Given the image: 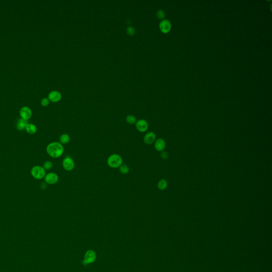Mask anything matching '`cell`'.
<instances>
[{
	"mask_svg": "<svg viewBox=\"0 0 272 272\" xmlns=\"http://www.w3.org/2000/svg\"><path fill=\"white\" fill-rule=\"evenodd\" d=\"M64 151V147L60 142H52L49 144L46 147L47 154L54 159L61 157L63 154Z\"/></svg>",
	"mask_w": 272,
	"mask_h": 272,
	"instance_id": "1",
	"label": "cell"
},
{
	"mask_svg": "<svg viewBox=\"0 0 272 272\" xmlns=\"http://www.w3.org/2000/svg\"><path fill=\"white\" fill-rule=\"evenodd\" d=\"M49 100L48 98H43L42 100H41V105L43 106L44 107H46V106H47L49 105Z\"/></svg>",
	"mask_w": 272,
	"mask_h": 272,
	"instance_id": "21",
	"label": "cell"
},
{
	"mask_svg": "<svg viewBox=\"0 0 272 272\" xmlns=\"http://www.w3.org/2000/svg\"><path fill=\"white\" fill-rule=\"evenodd\" d=\"M119 171L122 174H126L129 172V166L126 164H122L119 168Z\"/></svg>",
	"mask_w": 272,
	"mask_h": 272,
	"instance_id": "16",
	"label": "cell"
},
{
	"mask_svg": "<svg viewBox=\"0 0 272 272\" xmlns=\"http://www.w3.org/2000/svg\"><path fill=\"white\" fill-rule=\"evenodd\" d=\"M168 182L165 179H161L157 183V187L159 190H164L168 187Z\"/></svg>",
	"mask_w": 272,
	"mask_h": 272,
	"instance_id": "15",
	"label": "cell"
},
{
	"mask_svg": "<svg viewBox=\"0 0 272 272\" xmlns=\"http://www.w3.org/2000/svg\"><path fill=\"white\" fill-rule=\"evenodd\" d=\"M20 116L23 120H29L32 117V111L28 106H23L20 110Z\"/></svg>",
	"mask_w": 272,
	"mask_h": 272,
	"instance_id": "6",
	"label": "cell"
},
{
	"mask_svg": "<svg viewBox=\"0 0 272 272\" xmlns=\"http://www.w3.org/2000/svg\"><path fill=\"white\" fill-rule=\"evenodd\" d=\"M58 176L56 173L51 172L46 174L44 177L45 182L47 185H53L56 184L58 181Z\"/></svg>",
	"mask_w": 272,
	"mask_h": 272,
	"instance_id": "5",
	"label": "cell"
},
{
	"mask_svg": "<svg viewBox=\"0 0 272 272\" xmlns=\"http://www.w3.org/2000/svg\"><path fill=\"white\" fill-rule=\"evenodd\" d=\"M28 123V121L23 120V119H20L16 123V129L19 131H23V130L25 129L26 126Z\"/></svg>",
	"mask_w": 272,
	"mask_h": 272,
	"instance_id": "13",
	"label": "cell"
},
{
	"mask_svg": "<svg viewBox=\"0 0 272 272\" xmlns=\"http://www.w3.org/2000/svg\"><path fill=\"white\" fill-rule=\"evenodd\" d=\"M62 165L63 168L67 171H71L75 168V162L73 159L69 156L63 159Z\"/></svg>",
	"mask_w": 272,
	"mask_h": 272,
	"instance_id": "4",
	"label": "cell"
},
{
	"mask_svg": "<svg viewBox=\"0 0 272 272\" xmlns=\"http://www.w3.org/2000/svg\"><path fill=\"white\" fill-rule=\"evenodd\" d=\"M25 130L29 135H34L37 132V128L34 124L28 123L27 124Z\"/></svg>",
	"mask_w": 272,
	"mask_h": 272,
	"instance_id": "12",
	"label": "cell"
},
{
	"mask_svg": "<svg viewBox=\"0 0 272 272\" xmlns=\"http://www.w3.org/2000/svg\"><path fill=\"white\" fill-rule=\"evenodd\" d=\"M161 157L162 159H163L164 160L166 159L168 157V153L166 151H162V152H161Z\"/></svg>",
	"mask_w": 272,
	"mask_h": 272,
	"instance_id": "23",
	"label": "cell"
},
{
	"mask_svg": "<svg viewBox=\"0 0 272 272\" xmlns=\"http://www.w3.org/2000/svg\"><path fill=\"white\" fill-rule=\"evenodd\" d=\"M61 94L58 91H52L49 93L48 95V99L49 100L53 103L58 102L61 100Z\"/></svg>",
	"mask_w": 272,
	"mask_h": 272,
	"instance_id": "9",
	"label": "cell"
},
{
	"mask_svg": "<svg viewBox=\"0 0 272 272\" xmlns=\"http://www.w3.org/2000/svg\"><path fill=\"white\" fill-rule=\"evenodd\" d=\"M156 14H157V18L159 19H163L165 17V13L164 12V11L162 10H159L157 12Z\"/></svg>",
	"mask_w": 272,
	"mask_h": 272,
	"instance_id": "22",
	"label": "cell"
},
{
	"mask_svg": "<svg viewBox=\"0 0 272 272\" xmlns=\"http://www.w3.org/2000/svg\"><path fill=\"white\" fill-rule=\"evenodd\" d=\"M148 123L145 120L140 119L136 122V129L140 133H145L147 131L148 129Z\"/></svg>",
	"mask_w": 272,
	"mask_h": 272,
	"instance_id": "7",
	"label": "cell"
},
{
	"mask_svg": "<svg viewBox=\"0 0 272 272\" xmlns=\"http://www.w3.org/2000/svg\"><path fill=\"white\" fill-rule=\"evenodd\" d=\"M94 257H95V256H94V254H93L92 252L90 251V252L88 253L87 255L86 256L85 261L87 263L91 262L92 260H94Z\"/></svg>",
	"mask_w": 272,
	"mask_h": 272,
	"instance_id": "19",
	"label": "cell"
},
{
	"mask_svg": "<svg viewBox=\"0 0 272 272\" xmlns=\"http://www.w3.org/2000/svg\"><path fill=\"white\" fill-rule=\"evenodd\" d=\"M126 122L130 124H136V122H137L136 117L133 115H128V116H126Z\"/></svg>",
	"mask_w": 272,
	"mask_h": 272,
	"instance_id": "17",
	"label": "cell"
},
{
	"mask_svg": "<svg viewBox=\"0 0 272 272\" xmlns=\"http://www.w3.org/2000/svg\"><path fill=\"white\" fill-rule=\"evenodd\" d=\"M126 31L127 34L129 36H133L135 34V29L131 26L128 27L126 28Z\"/></svg>",
	"mask_w": 272,
	"mask_h": 272,
	"instance_id": "20",
	"label": "cell"
},
{
	"mask_svg": "<svg viewBox=\"0 0 272 272\" xmlns=\"http://www.w3.org/2000/svg\"><path fill=\"white\" fill-rule=\"evenodd\" d=\"M31 174L34 178L37 180H41L44 178L46 174V170L42 166H34L31 170Z\"/></svg>",
	"mask_w": 272,
	"mask_h": 272,
	"instance_id": "3",
	"label": "cell"
},
{
	"mask_svg": "<svg viewBox=\"0 0 272 272\" xmlns=\"http://www.w3.org/2000/svg\"><path fill=\"white\" fill-rule=\"evenodd\" d=\"M154 147L156 150L158 152L164 151L166 147V143L165 140L162 138H158L156 139L154 143Z\"/></svg>",
	"mask_w": 272,
	"mask_h": 272,
	"instance_id": "11",
	"label": "cell"
},
{
	"mask_svg": "<svg viewBox=\"0 0 272 272\" xmlns=\"http://www.w3.org/2000/svg\"><path fill=\"white\" fill-rule=\"evenodd\" d=\"M107 163L111 168H119L123 164V159L120 155L113 154L108 157Z\"/></svg>",
	"mask_w": 272,
	"mask_h": 272,
	"instance_id": "2",
	"label": "cell"
},
{
	"mask_svg": "<svg viewBox=\"0 0 272 272\" xmlns=\"http://www.w3.org/2000/svg\"><path fill=\"white\" fill-rule=\"evenodd\" d=\"M43 167V168L46 171V170H49L53 167V163L50 161H46L44 163Z\"/></svg>",
	"mask_w": 272,
	"mask_h": 272,
	"instance_id": "18",
	"label": "cell"
},
{
	"mask_svg": "<svg viewBox=\"0 0 272 272\" xmlns=\"http://www.w3.org/2000/svg\"><path fill=\"white\" fill-rule=\"evenodd\" d=\"M41 189H43V190H45L46 188H47V184L45 182H44V183H42L41 184Z\"/></svg>",
	"mask_w": 272,
	"mask_h": 272,
	"instance_id": "24",
	"label": "cell"
},
{
	"mask_svg": "<svg viewBox=\"0 0 272 272\" xmlns=\"http://www.w3.org/2000/svg\"><path fill=\"white\" fill-rule=\"evenodd\" d=\"M159 29L163 33H168L171 29V23L168 20H164L159 23Z\"/></svg>",
	"mask_w": 272,
	"mask_h": 272,
	"instance_id": "10",
	"label": "cell"
},
{
	"mask_svg": "<svg viewBox=\"0 0 272 272\" xmlns=\"http://www.w3.org/2000/svg\"><path fill=\"white\" fill-rule=\"evenodd\" d=\"M156 136V134L152 131H150L147 133L144 137V141L147 145H151L155 143Z\"/></svg>",
	"mask_w": 272,
	"mask_h": 272,
	"instance_id": "8",
	"label": "cell"
},
{
	"mask_svg": "<svg viewBox=\"0 0 272 272\" xmlns=\"http://www.w3.org/2000/svg\"><path fill=\"white\" fill-rule=\"evenodd\" d=\"M59 140L62 145L67 144L70 141V136L67 133H63L60 137Z\"/></svg>",
	"mask_w": 272,
	"mask_h": 272,
	"instance_id": "14",
	"label": "cell"
}]
</instances>
